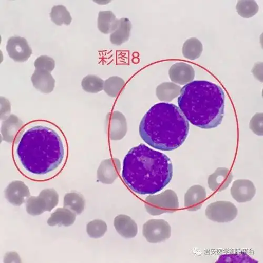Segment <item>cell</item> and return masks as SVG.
<instances>
[{
    "label": "cell",
    "mask_w": 263,
    "mask_h": 263,
    "mask_svg": "<svg viewBox=\"0 0 263 263\" xmlns=\"http://www.w3.org/2000/svg\"><path fill=\"white\" fill-rule=\"evenodd\" d=\"M12 157L17 170L35 181L54 178L64 168L68 143L63 131L46 120L24 125L12 143Z\"/></svg>",
    "instance_id": "1"
},
{
    "label": "cell",
    "mask_w": 263,
    "mask_h": 263,
    "mask_svg": "<svg viewBox=\"0 0 263 263\" xmlns=\"http://www.w3.org/2000/svg\"><path fill=\"white\" fill-rule=\"evenodd\" d=\"M173 173L172 163L166 155L141 144L132 148L125 157L122 177L134 192L152 195L169 184Z\"/></svg>",
    "instance_id": "2"
},
{
    "label": "cell",
    "mask_w": 263,
    "mask_h": 263,
    "mask_svg": "<svg viewBox=\"0 0 263 263\" xmlns=\"http://www.w3.org/2000/svg\"><path fill=\"white\" fill-rule=\"evenodd\" d=\"M190 128L187 120L177 105L159 103L153 105L142 119L140 135L150 146L170 151L180 147Z\"/></svg>",
    "instance_id": "3"
},
{
    "label": "cell",
    "mask_w": 263,
    "mask_h": 263,
    "mask_svg": "<svg viewBox=\"0 0 263 263\" xmlns=\"http://www.w3.org/2000/svg\"><path fill=\"white\" fill-rule=\"evenodd\" d=\"M226 95L220 86L208 81H192L182 87L178 102L187 120L203 128L220 125L224 115Z\"/></svg>",
    "instance_id": "4"
},
{
    "label": "cell",
    "mask_w": 263,
    "mask_h": 263,
    "mask_svg": "<svg viewBox=\"0 0 263 263\" xmlns=\"http://www.w3.org/2000/svg\"><path fill=\"white\" fill-rule=\"evenodd\" d=\"M145 207L147 213L153 216L173 213L179 208L178 197L174 191L168 189L159 194L147 196Z\"/></svg>",
    "instance_id": "5"
},
{
    "label": "cell",
    "mask_w": 263,
    "mask_h": 263,
    "mask_svg": "<svg viewBox=\"0 0 263 263\" xmlns=\"http://www.w3.org/2000/svg\"><path fill=\"white\" fill-rule=\"evenodd\" d=\"M59 203V195L53 189L41 191L38 196H31L26 202V211L32 216H37L45 212H51Z\"/></svg>",
    "instance_id": "6"
},
{
    "label": "cell",
    "mask_w": 263,
    "mask_h": 263,
    "mask_svg": "<svg viewBox=\"0 0 263 263\" xmlns=\"http://www.w3.org/2000/svg\"><path fill=\"white\" fill-rule=\"evenodd\" d=\"M238 210L232 202L216 201L210 204L205 210L206 216L210 220L217 223L232 222L237 217Z\"/></svg>",
    "instance_id": "7"
},
{
    "label": "cell",
    "mask_w": 263,
    "mask_h": 263,
    "mask_svg": "<svg viewBox=\"0 0 263 263\" xmlns=\"http://www.w3.org/2000/svg\"><path fill=\"white\" fill-rule=\"evenodd\" d=\"M143 235L149 243L163 242L170 238L171 227L164 220L152 219L143 225Z\"/></svg>",
    "instance_id": "8"
},
{
    "label": "cell",
    "mask_w": 263,
    "mask_h": 263,
    "mask_svg": "<svg viewBox=\"0 0 263 263\" xmlns=\"http://www.w3.org/2000/svg\"><path fill=\"white\" fill-rule=\"evenodd\" d=\"M106 129L109 139L121 140L126 136L127 123L125 117L119 111L109 113L106 120Z\"/></svg>",
    "instance_id": "9"
},
{
    "label": "cell",
    "mask_w": 263,
    "mask_h": 263,
    "mask_svg": "<svg viewBox=\"0 0 263 263\" xmlns=\"http://www.w3.org/2000/svg\"><path fill=\"white\" fill-rule=\"evenodd\" d=\"M6 49L9 57L15 62H25L32 54L27 40L20 36H12L9 39Z\"/></svg>",
    "instance_id": "10"
},
{
    "label": "cell",
    "mask_w": 263,
    "mask_h": 263,
    "mask_svg": "<svg viewBox=\"0 0 263 263\" xmlns=\"http://www.w3.org/2000/svg\"><path fill=\"white\" fill-rule=\"evenodd\" d=\"M121 170V162L118 159L104 160L98 169V180L104 184H112L118 178Z\"/></svg>",
    "instance_id": "11"
},
{
    "label": "cell",
    "mask_w": 263,
    "mask_h": 263,
    "mask_svg": "<svg viewBox=\"0 0 263 263\" xmlns=\"http://www.w3.org/2000/svg\"><path fill=\"white\" fill-rule=\"evenodd\" d=\"M5 195L10 203L19 206L28 200L31 194L29 187L24 182L14 181L7 186Z\"/></svg>",
    "instance_id": "12"
},
{
    "label": "cell",
    "mask_w": 263,
    "mask_h": 263,
    "mask_svg": "<svg viewBox=\"0 0 263 263\" xmlns=\"http://www.w3.org/2000/svg\"><path fill=\"white\" fill-rule=\"evenodd\" d=\"M256 192L254 183L249 180H237L233 182L231 188L233 198L239 203L251 201Z\"/></svg>",
    "instance_id": "13"
},
{
    "label": "cell",
    "mask_w": 263,
    "mask_h": 263,
    "mask_svg": "<svg viewBox=\"0 0 263 263\" xmlns=\"http://www.w3.org/2000/svg\"><path fill=\"white\" fill-rule=\"evenodd\" d=\"M168 74L173 83L186 85L194 79L195 71L192 65L185 62H178L172 66Z\"/></svg>",
    "instance_id": "14"
},
{
    "label": "cell",
    "mask_w": 263,
    "mask_h": 263,
    "mask_svg": "<svg viewBox=\"0 0 263 263\" xmlns=\"http://www.w3.org/2000/svg\"><path fill=\"white\" fill-rule=\"evenodd\" d=\"M233 175L226 167H218L209 177L208 183L211 190L221 192L227 189L231 183Z\"/></svg>",
    "instance_id": "15"
},
{
    "label": "cell",
    "mask_w": 263,
    "mask_h": 263,
    "mask_svg": "<svg viewBox=\"0 0 263 263\" xmlns=\"http://www.w3.org/2000/svg\"><path fill=\"white\" fill-rule=\"evenodd\" d=\"M207 197L205 189L200 185L191 186L184 196V206L189 211L200 210Z\"/></svg>",
    "instance_id": "16"
},
{
    "label": "cell",
    "mask_w": 263,
    "mask_h": 263,
    "mask_svg": "<svg viewBox=\"0 0 263 263\" xmlns=\"http://www.w3.org/2000/svg\"><path fill=\"white\" fill-rule=\"evenodd\" d=\"M31 81L35 88L45 94L53 92L55 80L51 73L41 70H35L31 77Z\"/></svg>",
    "instance_id": "17"
},
{
    "label": "cell",
    "mask_w": 263,
    "mask_h": 263,
    "mask_svg": "<svg viewBox=\"0 0 263 263\" xmlns=\"http://www.w3.org/2000/svg\"><path fill=\"white\" fill-rule=\"evenodd\" d=\"M114 227L117 232L125 238L135 237L138 233V227L136 222L126 215H118L114 220Z\"/></svg>",
    "instance_id": "18"
},
{
    "label": "cell",
    "mask_w": 263,
    "mask_h": 263,
    "mask_svg": "<svg viewBox=\"0 0 263 263\" xmlns=\"http://www.w3.org/2000/svg\"><path fill=\"white\" fill-rule=\"evenodd\" d=\"M24 123L16 116L11 115L3 121L1 127V139L7 143H13Z\"/></svg>",
    "instance_id": "19"
},
{
    "label": "cell",
    "mask_w": 263,
    "mask_h": 263,
    "mask_svg": "<svg viewBox=\"0 0 263 263\" xmlns=\"http://www.w3.org/2000/svg\"><path fill=\"white\" fill-rule=\"evenodd\" d=\"M76 219V214L65 207L57 209L48 219L47 223L49 226L70 227L72 226Z\"/></svg>",
    "instance_id": "20"
},
{
    "label": "cell",
    "mask_w": 263,
    "mask_h": 263,
    "mask_svg": "<svg viewBox=\"0 0 263 263\" xmlns=\"http://www.w3.org/2000/svg\"><path fill=\"white\" fill-rule=\"evenodd\" d=\"M119 20L111 11H100L98 18V28L105 34L112 33L117 29Z\"/></svg>",
    "instance_id": "21"
},
{
    "label": "cell",
    "mask_w": 263,
    "mask_h": 263,
    "mask_svg": "<svg viewBox=\"0 0 263 263\" xmlns=\"http://www.w3.org/2000/svg\"><path fill=\"white\" fill-rule=\"evenodd\" d=\"M182 87L173 82H164L160 84L156 89V95L162 102H170L180 96Z\"/></svg>",
    "instance_id": "22"
},
{
    "label": "cell",
    "mask_w": 263,
    "mask_h": 263,
    "mask_svg": "<svg viewBox=\"0 0 263 263\" xmlns=\"http://www.w3.org/2000/svg\"><path fill=\"white\" fill-rule=\"evenodd\" d=\"M132 24L129 19L122 18L116 30L110 35V41L113 45L121 46L129 39Z\"/></svg>",
    "instance_id": "23"
},
{
    "label": "cell",
    "mask_w": 263,
    "mask_h": 263,
    "mask_svg": "<svg viewBox=\"0 0 263 263\" xmlns=\"http://www.w3.org/2000/svg\"><path fill=\"white\" fill-rule=\"evenodd\" d=\"M85 201L84 197L76 192L66 194L64 197V207L70 209L77 215L81 214L84 210Z\"/></svg>",
    "instance_id": "24"
},
{
    "label": "cell",
    "mask_w": 263,
    "mask_h": 263,
    "mask_svg": "<svg viewBox=\"0 0 263 263\" xmlns=\"http://www.w3.org/2000/svg\"><path fill=\"white\" fill-rule=\"evenodd\" d=\"M202 52L203 45L199 39L191 37L184 42L182 53L185 58L195 60L201 57Z\"/></svg>",
    "instance_id": "25"
},
{
    "label": "cell",
    "mask_w": 263,
    "mask_h": 263,
    "mask_svg": "<svg viewBox=\"0 0 263 263\" xmlns=\"http://www.w3.org/2000/svg\"><path fill=\"white\" fill-rule=\"evenodd\" d=\"M50 15L53 23L59 26L63 24L69 26L72 20L70 12L62 5L54 6Z\"/></svg>",
    "instance_id": "26"
},
{
    "label": "cell",
    "mask_w": 263,
    "mask_h": 263,
    "mask_svg": "<svg viewBox=\"0 0 263 263\" xmlns=\"http://www.w3.org/2000/svg\"><path fill=\"white\" fill-rule=\"evenodd\" d=\"M125 82L120 77L114 76L104 81L103 90L109 97H117L123 88Z\"/></svg>",
    "instance_id": "27"
},
{
    "label": "cell",
    "mask_w": 263,
    "mask_h": 263,
    "mask_svg": "<svg viewBox=\"0 0 263 263\" xmlns=\"http://www.w3.org/2000/svg\"><path fill=\"white\" fill-rule=\"evenodd\" d=\"M104 81L95 75L84 77L81 82L83 90L90 93H98L103 90Z\"/></svg>",
    "instance_id": "28"
},
{
    "label": "cell",
    "mask_w": 263,
    "mask_h": 263,
    "mask_svg": "<svg viewBox=\"0 0 263 263\" xmlns=\"http://www.w3.org/2000/svg\"><path fill=\"white\" fill-rule=\"evenodd\" d=\"M236 8L239 15L247 18L254 16L259 10V6L255 1H239Z\"/></svg>",
    "instance_id": "29"
},
{
    "label": "cell",
    "mask_w": 263,
    "mask_h": 263,
    "mask_svg": "<svg viewBox=\"0 0 263 263\" xmlns=\"http://www.w3.org/2000/svg\"><path fill=\"white\" fill-rule=\"evenodd\" d=\"M217 263H254L258 262L255 259L245 253L224 254L218 258Z\"/></svg>",
    "instance_id": "30"
},
{
    "label": "cell",
    "mask_w": 263,
    "mask_h": 263,
    "mask_svg": "<svg viewBox=\"0 0 263 263\" xmlns=\"http://www.w3.org/2000/svg\"><path fill=\"white\" fill-rule=\"evenodd\" d=\"M107 230L106 223L101 220H95L87 224L86 232L92 238L103 237Z\"/></svg>",
    "instance_id": "31"
},
{
    "label": "cell",
    "mask_w": 263,
    "mask_h": 263,
    "mask_svg": "<svg viewBox=\"0 0 263 263\" xmlns=\"http://www.w3.org/2000/svg\"><path fill=\"white\" fill-rule=\"evenodd\" d=\"M55 61L51 57L42 55L34 62L36 70H45L51 73L55 68Z\"/></svg>",
    "instance_id": "32"
},
{
    "label": "cell",
    "mask_w": 263,
    "mask_h": 263,
    "mask_svg": "<svg viewBox=\"0 0 263 263\" xmlns=\"http://www.w3.org/2000/svg\"><path fill=\"white\" fill-rule=\"evenodd\" d=\"M250 128L256 135L262 136V114H256L252 118L250 122Z\"/></svg>",
    "instance_id": "33"
},
{
    "label": "cell",
    "mask_w": 263,
    "mask_h": 263,
    "mask_svg": "<svg viewBox=\"0 0 263 263\" xmlns=\"http://www.w3.org/2000/svg\"><path fill=\"white\" fill-rule=\"evenodd\" d=\"M11 104L9 101L1 97V120L4 121L11 116Z\"/></svg>",
    "instance_id": "34"
}]
</instances>
